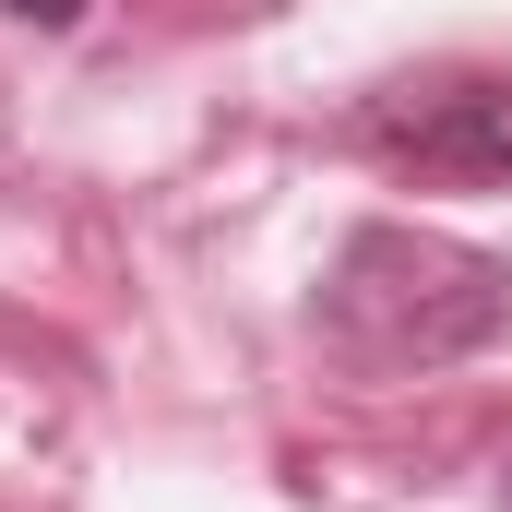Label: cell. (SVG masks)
Wrapping results in <instances>:
<instances>
[{"label": "cell", "mask_w": 512, "mask_h": 512, "mask_svg": "<svg viewBox=\"0 0 512 512\" xmlns=\"http://www.w3.org/2000/svg\"><path fill=\"white\" fill-rule=\"evenodd\" d=\"M310 322L346 370H453V358L512 334V251L405 227V215L346 227V251L322 262Z\"/></svg>", "instance_id": "6da1fadb"}, {"label": "cell", "mask_w": 512, "mask_h": 512, "mask_svg": "<svg viewBox=\"0 0 512 512\" xmlns=\"http://www.w3.org/2000/svg\"><path fill=\"white\" fill-rule=\"evenodd\" d=\"M0 12H12V24H36V36H72V24H84V0H0Z\"/></svg>", "instance_id": "3957f363"}, {"label": "cell", "mask_w": 512, "mask_h": 512, "mask_svg": "<svg viewBox=\"0 0 512 512\" xmlns=\"http://www.w3.org/2000/svg\"><path fill=\"white\" fill-rule=\"evenodd\" d=\"M358 143L405 179L512 191V72H405L358 108Z\"/></svg>", "instance_id": "7a4b0ae2"}]
</instances>
